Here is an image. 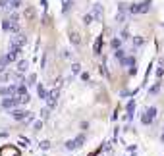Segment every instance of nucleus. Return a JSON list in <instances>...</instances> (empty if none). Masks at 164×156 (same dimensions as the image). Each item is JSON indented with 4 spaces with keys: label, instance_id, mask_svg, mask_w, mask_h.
Wrapping results in <instances>:
<instances>
[{
    "label": "nucleus",
    "instance_id": "obj_25",
    "mask_svg": "<svg viewBox=\"0 0 164 156\" xmlns=\"http://www.w3.org/2000/svg\"><path fill=\"white\" fill-rule=\"evenodd\" d=\"M8 19H10V21H14V23H19V14H18V12H12Z\"/></svg>",
    "mask_w": 164,
    "mask_h": 156
},
{
    "label": "nucleus",
    "instance_id": "obj_16",
    "mask_svg": "<svg viewBox=\"0 0 164 156\" xmlns=\"http://www.w3.org/2000/svg\"><path fill=\"white\" fill-rule=\"evenodd\" d=\"M149 8H151V0H143V2L139 4V14L149 12Z\"/></svg>",
    "mask_w": 164,
    "mask_h": 156
},
{
    "label": "nucleus",
    "instance_id": "obj_12",
    "mask_svg": "<svg viewBox=\"0 0 164 156\" xmlns=\"http://www.w3.org/2000/svg\"><path fill=\"white\" fill-rule=\"evenodd\" d=\"M160 79L158 81H156L154 85H151V87H149V95H151V96H156V95H158V91H160Z\"/></svg>",
    "mask_w": 164,
    "mask_h": 156
},
{
    "label": "nucleus",
    "instance_id": "obj_22",
    "mask_svg": "<svg viewBox=\"0 0 164 156\" xmlns=\"http://www.w3.org/2000/svg\"><path fill=\"white\" fill-rule=\"evenodd\" d=\"M101 46H102V37H98L95 41V54H101Z\"/></svg>",
    "mask_w": 164,
    "mask_h": 156
},
{
    "label": "nucleus",
    "instance_id": "obj_9",
    "mask_svg": "<svg viewBox=\"0 0 164 156\" xmlns=\"http://www.w3.org/2000/svg\"><path fill=\"white\" fill-rule=\"evenodd\" d=\"M93 16H95V19H102V14H104V8L101 2H95V6H93Z\"/></svg>",
    "mask_w": 164,
    "mask_h": 156
},
{
    "label": "nucleus",
    "instance_id": "obj_21",
    "mask_svg": "<svg viewBox=\"0 0 164 156\" xmlns=\"http://www.w3.org/2000/svg\"><path fill=\"white\" fill-rule=\"evenodd\" d=\"M127 14H139V4L137 2H133L127 6Z\"/></svg>",
    "mask_w": 164,
    "mask_h": 156
},
{
    "label": "nucleus",
    "instance_id": "obj_29",
    "mask_svg": "<svg viewBox=\"0 0 164 156\" xmlns=\"http://www.w3.org/2000/svg\"><path fill=\"white\" fill-rule=\"evenodd\" d=\"M162 75H164V66H160L156 69V79H162Z\"/></svg>",
    "mask_w": 164,
    "mask_h": 156
},
{
    "label": "nucleus",
    "instance_id": "obj_23",
    "mask_svg": "<svg viewBox=\"0 0 164 156\" xmlns=\"http://www.w3.org/2000/svg\"><path fill=\"white\" fill-rule=\"evenodd\" d=\"M10 25H12V21H10L8 18H6V19L2 21V29H4L6 33H10Z\"/></svg>",
    "mask_w": 164,
    "mask_h": 156
},
{
    "label": "nucleus",
    "instance_id": "obj_1",
    "mask_svg": "<svg viewBox=\"0 0 164 156\" xmlns=\"http://www.w3.org/2000/svg\"><path fill=\"white\" fill-rule=\"evenodd\" d=\"M156 106H151V108H147L145 112H143V116H141V123L143 125H151L153 122H154V118H156Z\"/></svg>",
    "mask_w": 164,
    "mask_h": 156
},
{
    "label": "nucleus",
    "instance_id": "obj_3",
    "mask_svg": "<svg viewBox=\"0 0 164 156\" xmlns=\"http://www.w3.org/2000/svg\"><path fill=\"white\" fill-rule=\"evenodd\" d=\"M16 98L19 100V104H27V102H29V91H27V87L19 85V87H18V93H16Z\"/></svg>",
    "mask_w": 164,
    "mask_h": 156
},
{
    "label": "nucleus",
    "instance_id": "obj_18",
    "mask_svg": "<svg viewBox=\"0 0 164 156\" xmlns=\"http://www.w3.org/2000/svg\"><path fill=\"white\" fill-rule=\"evenodd\" d=\"M110 46L114 48V50H118V48H122V39H118V37H114L110 41Z\"/></svg>",
    "mask_w": 164,
    "mask_h": 156
},
{
    "label": "nucleus",
    "instance_id": "obj_17",
    "mask_svg": "<svg viewBox=\"0 0 164 156\" xmlns=\"http://www.w3.org/2000/svg\"><path fill=\"white\" fill-rule=\"evenodd\" d=\"M70 41H72V45H74V46H77V45L81 42V37H79V35H77L75 31H72V33H70Z\"/></svg>",
    "mask_w": 164,
    "mask_h": 156
},
{
    "label": "nucleus",
    "instance_id": "obj_24",
    "mask_svg": "<svg viewBox=\"0 0 164 156\" xmlns=\"http://www.w3.org/2000/svg\"><path fill=\"white\" fill-rule=\"evenodd\" d=\"M114 56H116V60H122V58H126V52L122 48H118V50H114Z\"/></svg>",
    "mask_w": 164,
    "mask_h": 156
},
{
    "label": "nucleus",
    "instance_id": "obj_2",
    "mask_svg": "<svg viewBox=\"0 0 164 156\" xmlns=\"http://www.w3.org/2000/svg\"><path fill=\"white\" fill-rule=\"evenodd\" d=\"M18 104H19V100L16 96H4L2 98V108L8 110V112H12L14 108H18Z\"/></svg>",
    "mask_w": 164,
    "mask_h": 156
},
{
    "label": "nucleus",
    "instance_id": "obj_13",
    "mask_svg": "<svg viewBox=\"0 0 164 156\" xmlns=\"http://www.w3.org/2000/svg\"><path fill=\"white\" fill-rule=\"evenodd\" d=\"M37 93H39V98H42V100H46V96H48V91H46V87L45 85H37Z\"/></svg>",
    "mask_w": 164,
    "mask_h": 156
},
{
    "label": "nucleus",
    "instance_id": "obj_6",
    "mask_svg": "<svg viewBox=\"0 0 164 156\" xmlns=\"http://www.w3.org/2000/svg\"><path fill=\"white\" fill-rule=\"evenodd\" d=\"M18 93V85H10V87H0V96H16Z\"/></svg>",
    "mask_w": 164,
    "mask_h": 156
},
{
    "label": "nucleus",
    "instance_id": "obj_11",
    "mask_svg": "<svg viewBox=\"0 0 164 156\" xmlns=\"http://www.w3.org/2000/svg\"><path fill=\"white\" fill-rule=\"evenodd\" d=\"M126 110H127V116H126V119H127V122H130V119L133 118V112H135V100H130V102H127Z\"/></svg>",
    "mask_w": 164,
    "mask_h": 156
},
{
    "label": "nucleus",
    "instance_id": "obj_32",
    "mask_svg": "<svg viewBox=\"0 0 164 156\" xmlns=\"http://www.w3.org/2000/svg\"><path fill=\"white\" fill-rule=\"evenodd\" d=\"M10 81V73H2V83H8Z\"/></svg>",
    "mask_w": 164,
    "mask_h": 156
},
{
    "label": "nucleus",
    "instance_id": "obj_14",
    "mask_svg": "<svg viewBox=\"0 0 164 156\" xmlns=\"http://www.w3.org/2000/svg\"><path fill=\"white\" fill-rule=\"evenodd\" d=\"M27 68H29V62H27V60H18V72L19 73L27 72Z\"/></svg>",
    "mask_w": 164,
    "mask_h": 156
},
{
    "label": "nucleus",
    "instance_id": "obj_19",
    "mask_svg": "<svg viewBox=\"0 0 164 156\" xmlns=\"http://www.w3.org/2000/svg\"><path fill=\"white\" fill-rule=\"evenodd\" d=\"M145 45V39L141 37V35H135L133 37V46H143Z\"/></svg>",
    "mask_w": 164,
    "mask_h": 156
},
{
    "label": "nucleus",
    "instance_id": "obj_8",
    "mask_svg": "<svg viewBox=\"0 0 164 156\" xmlns=\"http://www.w3.org/2000/svg\"><path fill=\"white\" fill-rule=\"evenodd\" d=\"M12 45H18V46H25V42H27V37H25V33H16L12 37Z\"/></svg>",
    "mask_w": 164,
    "mask_h": 156
},
{
    "label": "nucleus",
    "instance_id": "obj_20",
    "mask_svg": "<svg viewBox=\"0 0 164 156\" xmlns=\"http://www.w3.org/2000/svg\"><path fill=\"white\" fill-rule=\"evenodd\" d=\"M93 21H95V16H93L91 12H89V14H85V16H83V23H85V25H91Z\"/></svg>",
    "mask_w": 164,
    "mask_h": 156
},
{
    "label": "nucleus",
    "instance_id": "obj_15",
    "mask_svg": "<svg viewBox=\"0 0 164 156\" xmlns=\"http://www.w3.org/2000/svg\"><path fill=\"white\" fill-rule=\"evenodd\" d=\"M70 8H74V0H62V12L68 14Z\"/></svg>",
    "mask_w": 164,
    "mask_h": 156
},
{
    "label": "nucleus",
    "instance_id": "obj_5",
    "mask_svg": "<svg viewBox=\"0 0 164 156\" xmlns=\"http://www.w3.org/2000/svg\"><path fill=\"white\" fill-rule=\"evenodd\" d=\"M126 18H127V6L122 2L118 6V12H116V21H118V23H124Z\"/></svg>",
    "mask_w": 164,
    "mask_h": 156
},
{
    "label": "nucleus",
    "instance_id": "obj_4",
    "mask_svg": "<svg viewBox=\"0 0 164 156\" xmlns=\"http://www.w3.org/2000/svg\"><path fill=\"white\" fill-rule=\"evenodd\" d=\"M83 143H85V135L81 133V135H77L74 141H68V143H66V148H68V150H75V148L83 146Z\"/></svg>",
    "mask_w": 164,
    "mask_h": 156
},
{
    "label": "nucleus",
    "instance_id": "obj_28",
    "mask_svg": "<svg viewBox=\"0 0 164 156\" xmlns=\"http://www.w3.org/2000/svg\"><path fill=\"white\" fill-rule=\"evenodd\" d=\"M6 66H8V60H6V58H0V72H4Z\"/></svg>",
    "mask_w": 164,
    "mask_h": 156
},
{
    "label": "nucleus",
    "instance_id": "obj_7",
    "mask_svg": "<svg viewBox=\"0 0 164 156\" xmlns=\"http://www.w3.org/2000/svg\"><path fill=\"white\" fill-rule=\"evenodd\" d=\"M29 116H31V114H29L27 110H19V108H14V110H12V118L18 119V122H21V119H27Z\"/></svg>",
    "mask_w": 164,
    "mask_h": 156
},
{
    "label": "nucleus",
    "instance_id": "obj_26",
    "mask_svg": "<svg viewBox=\"0 0 164 156\" xmlns=\"http://www.w3.org/2000/svg\"><path fill=\"white\" fill-rule=\"evenodd\" d=\"M33 16H35V10L33 8H25V18L27 19H33Z\"/></svg>",
    "mask_w": 164,
    "mask_h": 156
},
{
    "label": "nucleus",
    "instance_id": "obj_10",
    "mask_svg": "<svg viewBox=\"0 0 164 156\" xmlns=\"http://www.w3.org/2000/svg\"><path fill=\"white\" fill-rule=\"evenodd\" d=\"M46 102H48V106H50V108H52V106H54L56 102H58V89H56V91H48Z\"/></svg>",
    "mask_w": 164,
    "mask_h": 156
},
{
    "label": "nucleus",
    "instance_id": "obj_33",
    "mask_svg": "<svg viewBox=\"0 0 164 156\" xmlns=\"http://www.w3.org/2000/svg\"><path fill=\"white\" fill-rule=\"evenodd\" d=\"M89 79H91L89 73H85V72H83V73H81V81H89Z\"/></svg>",
    "mask_w": 164,
    "mask_h": 156
},
{
    "label": "nucleus",
    "instance_id": "obj_34",
    "mask_svg": "<svg viewBox=\"0 0 164 156\" xmlns=\"http://www.w3.org/2000/svg\"><path fill=\"white\" fill-rule=\"evenodd\" d=\"M127 37H130V31L124 29V31H122V39H127Z\"/></svg>",
    "mask_w": 164,
    "mask_h": 156
},
{
    "label": "nucleus",
    "instance_id": "obj_31",
    "mask_svg": "<svg viewBox=\"0 0 164 156\" xmlns=\"http://www.w3.org/2000/svg\"><path fill=\"white\" fill-rule=\"evenodd\" d=\"M8 4H10V0H0V8H8Z\"/></svg>",
    "mask_w": 164,
    "mask_h": 156
},
{
    "label": "nucleus",
    "instance_id": "obj_27",
    "mask_svg": "<svg viewBox=\"0 0 164 156\" xmlns=\"http://www.w3.org/2000/svg\"><path fill=\"white\" fill-rule=\"evenodd\" d=\"M10 6L14 10H18V8H21V0H10Z\"/></svg>",
    "mask_w": 164,
    "mask_h": 156
},
{
    "label": "nucleus",
    "instance_id": "obj_35",
    "mask_svg": "<svg viewBox=\"0 0 164 156\" xmlns=\"http://www.w3.org/2000/svg\"><path fill=\"white\" fill-rule=\"evenodd\" d=\"M162 143H164V131H162Z\"/></svg>",
    "mask_w": 164,
    "mask_h": 156
},
{
    "label": "nucleus",
    "instance_id": "obj_30",
    "mask_svg": "<svg viewBox=\"0 0 164 156\" xmlns=\"http://www.w3.org/2000/svg\"><path fill=\"white\" fill-rule=\"evenodd\" d=\"M72 72H74V73H81V66H79V64H74V66H72Z\"/></svg>",
    "mask_w": 164,
    "mask_h": 156
}]
</instances>
